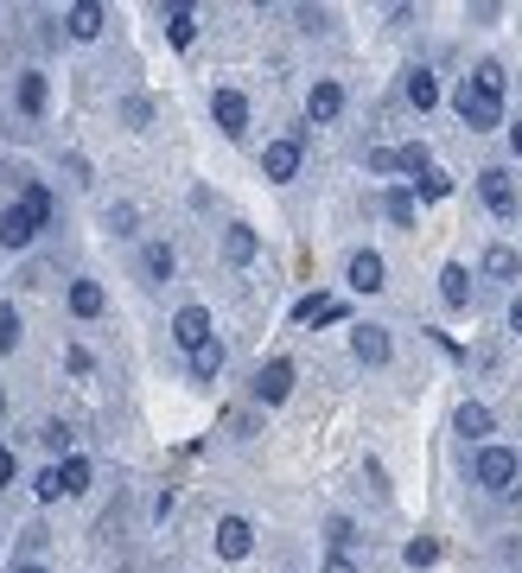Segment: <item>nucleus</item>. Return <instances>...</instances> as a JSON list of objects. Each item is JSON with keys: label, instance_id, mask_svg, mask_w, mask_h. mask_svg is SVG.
<instances>
[{"label": "nucleus", "instance_id": "obj_1", "mask_svg": "<svg viewBox=\"0 0 522 573\" xmlns=\"http://www.w3.org/2000/svg\"><path fill=\"white\" fill-rule=\"evenodd\" d=\"M503 83H510V76H503V64H497V58H485L478 71L452 89V109H459V121H465V128H478V134L503 128Z\"/></svg>", "mask_w": 522, "mask_h": 573}, {"label": "nucleus", "instance_id": "obj_2", "mask_svg": "<svg viewBox=\"0 0 522 573\" xmlns=\"http://www.w3.org/2000/svg\"><path fill=\"white\" fill-rule=\"evenodd\" d=\"M472 485H485V491H497V497H522L517 446H478V458H472Z\"/></svg>", "mask_w": 522, "mask_h": 573}, {"label": "nucleus", "instance_id": "obj_3", "mask_svg": "<svg viewBox=\"0 0 522 573\" xmlns=\"http://www.w3.org/2000/svg\"><path fill=\"white\" fill-rule=\"evenodd\" d=\"M249 395H256V408H281L294 395V363L287 357H268L256 370V382H249Z\"/></svg>", "mask_w": 522, "mask_h": 573}, {"label": "nucleus", "instance_id": "obj_4", "mask_svg": "<svg viewBox=\"0 0 522 573\" xmlns=\"http://www.w3.org/2000/svg\"><path fill=\"white\" fill-rule=\"evenodd\" d=\"M478 198H485L490 217L510 224V217H517V172H510V166H485V172H478Z\"/></svg>", "mask_w": 522, "mask_h": 573}, {"label": "nucleus", "instance_id": "obj_5", "mask_svg": "<svg viewBox=\"0 0 522 573\" xmlns=\"http://www.w3.org/2000/svg\"><path fill=\"white\" fill-rule=\"evenodd\" d=\"M33 242H38L33 211H26L20 198H7V204H0V249H7V255H26Z\"/></svg>", "mask_w": 522, "mask_h": 573}, {"label": "nucleus", "instance_id": "obj_6", "mask_svg": "<svg viewBox=\"0 0 522 573\" xmlns=\"http://www.w3.org/2000/svg\"><path fill=\"white\" fill-rule=\"evenodd\" d=\"M351 357H357V363H370V370H382V363L395 357V338H389V325H376V319H357V325H351Z\"/></svg>", "mask_w": 522, "mask_h": 573}, {"label": "nucleus", "instance_id": "obj_7", "mask_svg": "<svg viewBox=\"0 0 522 573\" xmlns=\"http://www.w3.org/2000/svg\"><path fill=\"white\" fill-rule=\"evenodd\" d=\"M299 159H306V141H299V134H281V141H268V147H261V179L287 186V179L299 172Z\"/></svg>", "mask_w": 522, "mask_h": 573}, {"label": "nucleus", "instance_id": "obj_8", "mask_svg": "<svg viewBox=\"0 0 522 573\" xmlns=\"http://www.w3.org/2000/svg\"><path fill=\"white\" fill-rule=\"evenodd\" d=\"M217 338V319H211V306H179V312H173V344H179V350H198V344H211Z\"/></svg>", "mask_w": 522, "mask_h": 573}, {"label": "nucleus", "instance_id": "obj_9", "mask_svg": "<svg viewBox=\"0 0 522 573\" xmlns=\"http://www.w3.org/2000/svg\"><path fill=\"white\" fill-rule=\"evenodd\" d=\"M344 103H351L344 83H337V76H319V83L306 89V121H312V128H332L337 115H344Z\"/></svg>", "mask_w": 522, "mask_h": 573}, {"label": "nucleus", "instance_id": "obj_10", "mask_svg": "<svg viewBox=\"0 0 522 573\" xmlns=\"http://www.w3.org/2000/svg\"><path fill=\"white\" fill-rule=\"evenodd\" d=\"M211 541H217L224 561H249V554H256V523L229 510V516H217V535H211Z\"/></svg>", "mask_w": 522, "mask_h": 573}, {"label": "nucleus", "instance_id": "obj_11", "mask_svg": "<svg viewBox=\"0 0 522 573\" xmlns=\"http://www.w3.org/2000/svg\"><path fill=\"white\" fill-rule=\"evenodd\" d=\"M211 121H217V128H224L229 141H242V134H249V96H242V89H211Z\"/></svg>", "mask_w": 522, "mask_h": 573}, {"label": "nucleus", "instance_id": "obj_12", "mask_svg": "<svg viewBox=\"0 0 522 573\" xmlns=\"http://www.w3.org/2000/svg\"><path fill=\"white\" fill-rule=\"evenodd\" d=\"M344 287H351V294H382V287H389V262H382L376 249H357V255L344 262Z\"/></svg>", "mask_w": 522, "mask_h": 573}, {"label": "nucleus", "instance_id": "obj_13", "mask_svg": "<svg viewBox=\"0 0 522 573\" xmlns=\"http://www.w3.org/2000/svg\"><path fill=\"white\" fill-rule=\"evenodd\" d=\"M452 433H459V440H472V446H490V433H497V415H490L485 402H459V415H452Z\"/></svg>", "mask_w": 522, "mask_h": 573}, {"label": "nucleus", "instance_id": "obj_14", "mask_svg": "<svg viewBox=\"0 0 522 573\" xmlns=\"http://www.w3.org/2000/svg\"><path fill=\"white\" fill-rule=\"evenodd\" d=\"M440 300H447L452 312H465V306L478 300V274H472L465 262H447L440 267Z\"/></svg>", "mask_w": 522, "mask_h": 573}, {"label": "nucleus", "instance_id": "obj_15", "mask_svg": "<svg viewBox=\"0 0 522 573\" xmlns=\"http://www.w3.org/2000/svg\"><path fill=\"white\" fill-rule=\"evenodd\" d=\"M45 103H51V83H45V71H20L13 76V109L20 115H45Z\"/></svg>", "mask_w": 522, "mask_h": 573}, {"label": "nucleus", "instance_id": "obj_16", "mask_svg": "<svg viewBox=\"0 0 522 573\" xmlns=\"http://www.w3.org/2000/svg\"><path fill=\"white\" fill-rule=\"evenodd\" d=\"M64 306H71V319H103V312H109V294H103V280H71Z\"/></svg>", "mask_w": 522, "mask_h": 573}, {"label": "nucleus", "instance_id": "obj_17", "mask_svg": "<svg viewBox=\"0 0 522 573\" xmlns=\"http://www.w3.org/2000/svg\"><path fill=\"white\" fill-rule=\"evenodd\" d=\"M256 255H261V236H256L249 224H229V229H224V262H229V267H249Z\"/></svg>", "mask_w": 522, "mask_h": 573}, {"label": "nucleus", "instance_id": "obj_18", "mask_svg": "<svg viewBox=\"0 0 522 573\" xmlns=\"http://www.w3.org/2000/svg\"><path fill=\"white\" fill-rule=\"evenodd\" d=\"M382 217H389L395 229H414V217H420V198H414L408 186H389V191H382Z\"/></svg>", "mask_w": 522, "mask_h": 573}, {"label": "nucleus", "instance_id": "obj_19", "mask_svg": "<svg viewBox=\"0 0 522 573\" xmlns=\"http://www.w3.org/2000/svg\"><path fill=\"white\" fill-rule=\"evenodd\" d=\"M485 274H490V280H503V287H517V280H522V255L510 249V242H490V249H485Z\"/></svg>", "mask_w": 522, "mask_h": 573}, {"label": "nucleus", "instance_id": "obj_20", "mask_svg": "<svg viewBox=\"0 0 522 573\" xmlns=\"http://www.w3.org/2000/svg\"><path fill=\"white\" fill-rule=\"evenodd\" d=\"M20 204L33 211L38 229H51V217H58V198H51V186H45V179H26V186H20Z\"/></svg>", "mask_w": 522, "mask_h": 573}, {"label": "nucleus", "instance_id": "obj_21", "mask_svg": "<svg viewBox=\"0 0 522 573\" xmlns=\"http://www.w3.org/2000/svg\"><path fill=\"white\" fill-rule=\"evenodd\" d=\"M402 96L414 103V115H427L434 103H440V76H434V71H420V64H414V71H408V83H402Z\"/></svg>", "mask_w": 522, "mask_h": 573}, {"label": "nucleus", "instance_id": "obj_22", "mask_svg": "<svg viewBox=\"0 0 522 573\" xmlns=\"http://www.w3.org/2000/svg\"><path fill=\"white\" fill-rule=\"evenodd\" d=\"M173 267H179L173 242H147V249H141V274H147L153 287H166V280H173Z\"/></svg>", "mask_w": 522, "mask_h": 573}, {"label": "nucleus", "instance_id": "obj_23", "mask_svg": "<svg viewBox=\"0 0 522 573\" xmlns=\"http://www.w3.org/2000/svg\"><path fill=\"white\" fill-rule=\"evenodd\" d=\"M224 338H211V344H198V350H191V382H217L224 377Z\"/></svg>", "mask_w": 522, "mask_h": 573}, {"label": "nucleus", "instance_id": "obj_24", "mask_svg": "<svg viewBox=\"0 0 522 573\" xmlns=\"http://www.w3.org/2000/svg\"><path fill=\"white\" fill-rule=\"evenodd\" d=\"M103 20H109V13H103L96 0H83V7L64 13V38H96V33H103Z\"/></svg>", "mask_w": 522, "mask_h": 573}, {"label": "nucleus", "instance_id": "obj_25", "mask_svg": "<svg viewBox=\"0 0 522 573\" xmlns=\"http://www.w3.org/2000/svg\"><path fill=\"white\" fill-rule=\"evenodd\" d=\"M58 471H64V497H83L90 485H96V465L83 453H71V458H58Z\"/></svg>", "mask_w": 522, "mask_h": 573}, {"label": "nucleus", "instance_id": "obj_26", "mask_svg": "<svg viewBox=\"0 0 522 573\" xmlns=\"http://www.w3.org/2000/svg\"><path fill=\"white\" fill-rule=\"evenodd\" d=\"M159 20H166V38H173L179 51H186L191 38H198V13H191V7H166Z\"/></svg>", "mask_w": 522, "mask_h": 573}, {"label": "nucleus", "instance_id": "obj_27", "mask_svg": "<svg viewBox=\"0 0 522 573\" xmlns=\"http://www.w3.org/2000/svg\"><path fill=\"white\" fill-rule=\"evenodd\" d=\"M109 236H121V242H128V236H141V204L115 198V204H109Z\"/></svg>", "mask_w": 522, "mask_h": 573}, {"label": "nucleus", "instance_id": "obj_28", "mask_svg": "<svg viewBox=\"0 0 522 573\" xmlns=\"http://www.w3.org/2000/svg\"><path fill=\"white\" fill-rule=\"evenodd\" d=\"M38 446L51 458H71V420H45V427H38Z\"/></svg>", "mask_w": 522, "mask_h": 573}, {"label": "nucleus", "instance_id": "obj_29", "mask_svg": "<svg viewBox=\"0 0 522 573\" xmlns=\"http://www.w3.org/2000/svg\"><path fill=\"white\" fill-rule=\"evenodd\" d=\"M395 172H434V153H427V141H408V147H395Z\"/></svg>", "mask_w": 522, "mask_h": 573}, {"label": "nucleus", "instance_id": "obj_30", "mask_svg": "<svg viewBox=\"0 0 522 573\" xmlns=\"http://www.w3.org/2000/svg\"><path fill=\"white\" fill-rule=\"evenodd\" d=\"M121 121H128L134 134H147L153 128V96H128V103H121Z\"/></svg>", "mask_w": 522, "mask_h": 573}, {"label": "nucleus", "instance_id": "obj_31", "mask_svg": "<svg viewBox=\"0 0 522 573\" xmlns=\"http://www.w3.org/2000/svg\"><path fill=\"white\" fill-rule=\"evenodd\" d=\"M402 561H408V568H434V561H440V541H434V535H414L408 548H402Z\"/></svg>", "mask_w": 522, "mask_h": 573}, {"label": "nucleus", "instance_id": "obj_32", "mask_svg": "<svg viewBox=\"0 0 522 573\" xmlns=\"http://www.w3.org/2000/svg\"><path fill=\"white\" fill-rule=\"evenodd\" d=\"M20 344H26V325H20V312H13V306H0V350L13 357Z\"/></svg>", "mask_w": 522, "mask_h": 573}, {"label": "nucleus", "instance_id": "obj_33", "mask_svg": "<svg viewBox=\"0 0 522 573\" xmlns=\"http://www.w3.org/2000/svg\"><path fill=\"white\" fill-rule=\"evenodd\" d=\"M325 541H332V554H351V548H357V523H351V516H332V523H325Z\"/></svg>", "mask_w": 522, "mask_h": 573}, {"label": "nucleus", "instance_id": "obj_34", "mask_svg": "<svg viewBox=\"0 0 522 573\" xmlns=\"http://www.w3.org/2000/svg\"><path fill=\"white\" fill-rule=\"evenodd\" d=\"M33 491L45 497V503H58V497H64V471H58V465H45V471L33 478Z\"/></svg>", "mask_w": 522, "mask_h": 573}, {"label": "nucleus", "instance_id": "obj_35", "mask_svg": "<svg viewBox=\"0 0 522 573\" xmlns=\"http://www.w3.org/2000/svg\"><path fill=\"white\" fill-rule=\"evenodd\" d=\"M294 20H299V33H332V13L325 7H299Z\"/></svg>", "mask_w": 522, "mask_h": 573}, {"label": "nucleus", "instance_id": "obj_36", "mask_svg": "<svg viewBox=\"0 0 522 573\" xmlns=\"http://www.w3.org/2000/svg\"><path fill=\"white\" fill-rule=\"evenodd\" d=\"M447 191H452V179L440 172V166H434V172H420V186H414V198H447Z\"/></svg>", "mask_w": 522, "mask_h": 573}, {"label": "nucleus", "instance_id": "obj_37", "mask_svg": "<svg viewBox=\"0 0 522 573\" xmlns=\"http://www.w3.org/2000/svg\"><path fill=\"white\" fill-rule=\"evenodd\" d=\"M64 370H71V377H90L96 363H90V350H83V344H71V350H64Z\"/></svg>", "mask_w": 522, "mask_h": 573}, {"label": "nucleus", "instance_id": "obj_38", "mask_svg": "<svg viewBox=\"0 0 522 573\" xmlns=\"http://www.w3.org/2000/svg\"><path fill=\"white\" fill-rule=\"evenodd\" d=\"M364 478H370V491H376V497H389V471H382L376 458H364Z\"/></svg>", "mask_w": 522, "mask_h": 573}, {"label": "nucleus", "instance_id": "obj_39", "mask_svg": "<svg viewBox=\"0 0 522 573\" xmlns=\"http://www.w3.org/2000/svg\"><path fill=\"white\" fill-rule=\"evenodd\" d=\"M370 172H395V147H370Z\"/></svg>", "mask_w": 522, "mask_h": 573}, {"label": "nucleus", "instance_id": "obj_40", "mask_svg": "<svg viewBox=\"0 0 522 573\" xmlns=\"http://www.w3.org/2000/svg\"><path fill=\"white\" fill-rule=\"evenodd\" d=\"M20 478V458H13V446H0V485H13Z\"/></svg>", "mask_w": 522, "mask_h": 573}, {"label": "nucleus", "instance_id": "obj_41", "mask_svg": "<svg viewBox=\"0 0 522 573\" xmlns=\"http://www.w3.org/2000/svg\"><path fill=\"white\" fill-rule=\"evenodd\" d=\"M319 573H364V568H357L351 554H325V568H319Z\"/></svg>", "mask_w": 522, "mask_h": 573}, {"label": "nucleus", "instance_id": "obj_42", "mask_svg": "<svg viewBox=\"0 0 522 573\" xmlns=\"http://www.w3.org/2000/svg\"><path fill=\"white\" fill-rule=\"evenodd\" d=\"M64 38V20H38V45H58Z\"/></svg>", "mask_w": 522, "mask_h": 573}, {"label": "nucleus", "instance_id": "obj_43", "mask_svg": "<svg viewBox=\"0 0 522 573\" xmlns=\"http://www.w3.org/2000/svg\"><path fill=\"white\" fill-rule=\"evenodd\" d=\"M38 548H45V529H38V523H33V529L20 535V554H38Z\"/></svg>", "mask_w": 522, "mask_h": 573}, {"label": "nucleus", "instance_id": "obj_44", "mask_svg": "<svg viewBox=\"0 0 522 573\" xmlns=\"http://www.w3.org/2000/svg\"><path fill=\"white\" fill-rule=\"evenodd\" d=\"M510 332L522 338V294H510Z\"/></svg>", "mask_w": 522, "mask_h": 573}, {"label": "nucleus", "instance_id": "obj_45", "mask_svg": "<svg viewBox=\"0 0 522 573\" xmlns=\"http://www.w3.org/2000/svg\"><path fill=\"white\" fill-rule=\"evenodd\" d=\"M503 134H510V153H517V159H522V115H517V121H510V128H503Z\"/></svg>", "mask_w": 522, "mask_h": 573}, {"label": "nucleus", "instance_id": "obj_46", "mask_svg": "<svg viewBox=\"0 0 522 573\" xmlns=\"http://www.w3.org/2000/svg\"><path fill=\"white\" fill-rule=\"evenodd\" d=\"M13 573H45V568H38V561H26V568H13Z\"/></svg>", "mask_w": 522, "mask_h": 573}, {"label": "nucleus", "instance_id": "obj_47", "mask_svg": "<svg viewBox=\"0 0 522 573\" xmlns=\"http://www.w3.org/2000/svg\"><path fill=\"white\" fill-rule=\"evenodd\" d=\"M0 408H7V389H0Z\"/></svg>", "mask_w": 522, "mask_h": 573}]
</instances>
